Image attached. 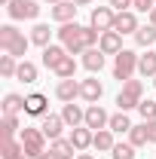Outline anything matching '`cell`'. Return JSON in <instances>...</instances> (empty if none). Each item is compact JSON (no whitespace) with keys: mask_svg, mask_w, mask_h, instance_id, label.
I'll use <instances>...</instances> for the list:
<instances>
[{"mask_svg":"<svg viewBox=\"0 0 156 159\" xmlns=\"http://www.w3.org/2000/svg\"><path fill=\"white\" fill-rule=\"evenodd\" d=\"M58 40H61V46H64L71 55H83L86 49L98 46L101 31H95L92 25H77V21H67V25H61V28H58Z\"/></svg>","mask_w":156,"mask_h":159,"instance_id":"obj_1","label":"cell"},{"mask_svg":"<svg viewBox=\"0 0 156 159\" xmlns=\"http://www.w3.org/2000/svg\"><path fill=\"white\" fill-rule=\"evenodd\" d=\"M28 46H31V37H25L16 25H3V28H0V52L16 55V58H25Z\"/></svg>","mask_w":156,"mask_h":159,"instance_id":"obj_2","label":"cell"},{"mask_svg":"<svg viewBox=\"0 0 156 159\" xmlns=\"http://www.w3.org/2000/svg\"><path fill=\"white\" fill-rule=\"evenodd\" d=\"M141 101H144V83L141 80H126L122 83V92L117 95V107L122 113H129V110H135Z\"/></svg>","mask_w":156,"mask_h":159,"instance_id":"obj_3","label":"cell"},{"mask_svg":"<svg viewBox=\"0 0 156 159\" xmlns=\"http://www.w3.org/2000/svg\"><path fill=\"white\" fill-rule=\"evenodd\" d=\"M19 141H21V147H25V153H28V159H37L40 153H46V135H43V129H34V125H25L21 129V135H19Z\"/></svg>","mask_w":156,"mask_h":159,"instance_id":"obj_4","label":"cell"},{"mask_svg":"<svg viewBox=\"0 0 156 159\" xmlns=\"http://www.w3.org/2000/svg\"><path fill=\"white\" fill-rule=\"evenodd\" d=\"M113 80H119V83H126V80H132V74L138 70V52H132V49H122L119 55H113Z\"/></svg>","mask_w":156,"mask_h":159,"instance_id":"obj_5","label":"cell"},{"mask_svg":"<svg viewBox=\"0 0 156 159\" xmlns=\"http://www.w3.org/2000/svg\"><path fill=\"white\" fill-rule=\"evenodd\" d=\"M6 12H9L12 21H31L40 16V6H37V0H12L6 6Z\"/></svg>","mask_w":156,"mask_h":159,"instance_id":"obj_6","label":"cell"},{"mask_svg":"<svg viewBox=\"0 0 156 159\" xmlns=\"http://www.w3.org/2000/svg\"><path fill=\"white\" fill-rule=\"evenodd\" d=\"M129 144H135V147L156 144V119L141 122V125H132V132H129Z\"/></svg>","mask_w":156,"mask_h":159,"instance_id":"obj_7","label":"cell"},{"mask_svg":"<svg viewBox=\"0 0 156 159\" xmlns=\"http://www.w3.org/2000/svg\"><path fill=\"white\" fill-rule=\"evenodd\" d=\"M113 21H117V12H113V6H95L92 9V16H89V25L95 28V31H113Z\"/></svg>","mask_w":156,"mask_h":159,"instance_id":"obj_8","label":"cell"},{"mask_svg":"<svg viewBox=\"0 0 156 159\" xmlns=\"http://www.w3.org/2000/svg\"><path fill=\"white\" fill-rule=\"evenodd\" d=\"M25 113L43 119L46 113H49V98H46L43 92H31V95H25Z\"/></svg>","mask_w":156,"mask_h":159,"instance_id":"obj_9","label":"cell"},{"mask_svg":"<svg viewBox=\"0 0 156 159\" xmlns=\"http://www.w3.org/2000/svg\"><path fill=\"white\" fill-rule=\"evenodd\" d=\"M86 125H89L92 132H101V129H107V125H110V116H107V110H104L101 104H89V107H86Z\"/></svg>","mask_w":156,"mask_h":159,"instance_id":"obj_10","label":"cell"},{"mask_svg":"<svg viewBox=\"0 0 156 159\" xmlns=\"http://www.w3.org/2000/svg\"><path fill=\"white\" fill-rule=\"evenodd\" d=\"M104 95V86L98 83V77H89V80H80V98L89 101V104H98Z\"/></svg>","mask_w":156,"mask_h":159,"instance_id":"obj_11","label":"cell"},{"mask_svg":"<svg viewBox=\"0 0 156 159\" xmlns=\"http://www.w3.org/2000/svg\"><path fill=\"white\" fill-rule=\"evenodd\" d=\"M98 49H101L104 55H119V52H122V34H117V31H104L101 40H98Z\"/></svg>","mask_w":156,"mask_h":159,"instance_id":"obj_12","label":"cell"},{"mask_svg":"<svg viewBox=\"0 0 156 159\" xmlns=\"http://www.w3.org/2000/svg\"><path fill=\"white\" fill-rule=\"evenodd\" d=\"M71 144L77 147V153H83L86 147H92V141H95V132L89 129V125H77V129H71Z\"/></svg>","mask_w":156,"mask_h":159,"instance_id":"obj_13","label":"cell"},{"mask_svg":"<svg viewBox=\"0 0 156 159\" xmlns=\"http://www.w3.org/2000/svg\"><path fill=\"white\" fill-rule=\"evenodd\" d=\"M77 9H80V6L74 3V0H61V3H55V6L49 9V16H52L55 21H61V25H67V21H74Z\"/></svg>","mask_w":156,"mask_h":159,"instance_id":"obj_14","label":"cell"},{"mask_svg":"<svg viewBox=\"0 0 156 159\" xmlns=\"http://www.w3.org/2000/svg\"><path fill=\"white\" fill-rule=\"evenodd\" d=\"M67 55H71V52H67L61 43H58V46H55V43H49V46L43 49V64H46L49 70H55V67H58V64L67 58Z\"/></svg>","mask_w":156,"mask_h":159,"instance_id":"obj_15","label":"cell"},{"mask_svg":"<svg viewBox=\"0 0 156 159\" xmlns=\"http://www.w3.org/2000/svg\"><path fill=\"white\" fill-rule=\"evenodd\" d=\"M64 125H67V122L61 119V113H58V116H55V113H46V116H43V122H40V129H43V135H46L49 141L61 138V129H64Z\"/></svg>","mask_w":156,"mask_h":159,"instance_id":"obj_16","label":"cell"},{"mask_svg":"<svg viewBox=\"0 0 156 159\" xmlns=\"http://www.w3.org/2000/svg\"><path fill=\"white\" fill-rule=\"evenodd\" d=\"M138 28V16L132 12V9H126V12H117V21H113V31L117 34H135Z\"/></svg>","mask_w":156,"mask_h":159,"instance_id":"obj_17","label":"cell"},{"mask_svg":"<svg viewBox=\"0 0 156 159\" xmlns=\"http://www.w3.org/2000/svg\"><path fill=\"white\" fill-rule=\"evenodd\" d=\"M55 95H58V101L71 104L74 98H80V83H77L74 77H71V80H58V86H55Z\"/></svg>","mask_w":156,"mask_h":159,"instance_id":"obj_18","label":"cell"},{"mask_svg":"<svg viewBox=\"0 0 156 159\" xmlns=\"http://www.w3.org/2000/svg\"><path fill=\"white\" fill-rule=\"evenodd\" d=\"M61 119H64L71 129H77V125H86V110H83V107H77V104L71 101V104H64V107H61Z\"/></svg>","mask_w":156,"mask_h":159,"instance_id":"obj_19","label":"cell"},{"mask_svg":"<svg viewBox=\"0 0 156 159\" xmlns=\"http://www.w3.org/2000/svg\"><path fill=\"white\" fill-rule=\"evenodd\" d=\"M83 67H86L89 74H98V70L104 67V52H101L98 46L86 49V52H83Z\"/></svg>","mask_w":156,"mask_h":159,"instance_id":"obj_20","label":"cell"},{"mask_svg":"<svg viewBox=\"0 0 156 159\" xmlns=\"http://www.w3.org/2000/svg\"><path fill=\"white\" fill-rule=\"evenodd\" d=\"M21 110H25V98L21 95H16V92L3 95V116H19Z\"/></svg>","mask_w":156,"mask_h":159,"instance_id":"obj_21","label":"cell"},{"mask_svg":"<svg viewBox=\"0 0 156 159\" xmlns=\"http://www.w3.org/2000/svg\"><path fill=\"white\" fill-rule=\"evenodd\" d=\"M37 64H34V61H28V58H21L19 61V70H16V80H19V83H37Z\"/></svg>","mask_w":156,"mask_h":159,"instance_id":"obj_22","label":"cell"},{"mask_svg":"<svg viewBox=\"0 0 156 159\" xmlns=\"http://www.w3.org/2000/svg\"><path fill=\"white\" fill-rule=\"evenodd\" d=\"M92 147H95V150H101V153H110V150L117 147V141H113V132H110V129H101V132H95V141H92Z\"/></svg>","mask_w":156,"mask_h":159,"instance_id":"obj_23","label":"cell"},{"mask_svg":"<svg viewBox=\"0 0 156 159\" xmlns=\"http://www.w3.org/2000/svg\"><path fill=\"white\" fill-rule=\"evenodd\" d=\"M138 74L141 77H156V49L153 52H144L138 58Z\"/></svg>","mask_w":156,"mask_h":159,"instance_id":"obj_24","label":"cell"},{"mask_svg":"<svg viewBox=\"0 0 156 159\" xmlns=\"http://www.w3.org/2000/svg\"><path fill=\"white\" fill-rule=\"evenodd\" d=\"M49 150H52V153H55L58 159H74V153H77V147H74L71 141H64V138H55Z\"/></svg>","mask_w":156,"mask_h":159,"instance_id":"obj_25","label":"cell"},{"mask_svg":"<svg viewBox=\"0 0 156 159\" xmlns=\"http://www.w3.org/2000/svg\"><path fill=\"white\" fill-rule=\"evenodd\" d=\"M3 156L0 159H28V153H25V147H21V141H3Z\"/></svg>","mask_w":156,"mask_h":159,"instance_id":"obj_26","label":"cell"},{"mask_svg":"<svg viewBox=\"0 0 156 159\" xmlns=\"http://www.w3.org/2000/svg\"><path fill=\"white\" fill-rule=\"evenodd\" d=\"M135 43H138V46H144V49L153 46V43H156V25H144V28H138V31H135Z\"/></svg>","mask_w":156,"mask_h":159,"instance_id":"obj_27","label":"cell"},{"mask_svg":"<svg viewBox=\"0 0 156 159\" xmlns=\"http://www.w3.org/2000/svg\"><path fill=\"white\" fill-rule=\"evenodd\" d=\"M16 70H19V58L16 55H0V77H6V80H16Z\"/></svg>","mask_w":156,"mask_h":159,"instance_id":"obj_28","label":"cell"},{"mask_svg":"<svg viewBox=\"0 0 156 159\" xmlns=\"http://www.w3.org/2000/svg\"><path fill=\"white\" fill-rule=\"evenodd\" d=\"M49 37H52V31H49V25H34L31 28V43H37V46H49Z\"/></svg>","mask_w":156,"mask_h":159,"instance_id":"obj_29","label":"cell"},{"mask_svg":"<svg viewBox=\"0 0 156 159\" xmlns=\"http://www.w3.org/2000/svg\"><path fill=\"white\" fill-rule=\"evenodd\" d=\"M16 135H21L19 116H3V141H16Z\"/></svg>","mask_w":156,"mask_h":159,"instance_id":"obj_30","label":"cell"},{"mask_svg":"<svg viewBox=\"0 0 156 159\" xmlns=\"http://www.w3.org/2000/svg\"><path fill=\"white\" fill-rule=\"evenodd\" d=\"M74 74H77V61H74V55H67V58L55 67V77H58V80H71Z\"/></svg>","mask_w":156,"mask_h":159,"instance_id":"obj_31","label":"cell"},{"mask_svg":"<svg viewBox=\"0 0 156 159\" xmlns=\"http://www.w3.org/2000/svg\"><path fill=\"white\" fill-rule=\"evenodd\" d=\"M110 132H132V122H129V116L119 110V113H113L110 116V125H107Z\"/></svg>","mask_w":156,"mask_h":159,"instance_id":"obj_32","label":"cell"},{"mask_svg":"<svg viewBox=\"0 0 156 159\" xmlns=\"http://www.w3.org/2000/svg\"><path fill=\"white\" fill-rule=\"evenodd\" d=\"M138 113H141V119H144V122H150V119H156V101H141V104H138Z\"/></svg>","mask_w":156,"mask_h":159,"instance_id":"obj_33","label":"cell"},{"mask_svg":"<svg viewBox=\"0 0 156 159\" xmlns=\"http://www.w3.org/2000/svg\"><path fill=\"white\" fill-rule=\"evenodd\" d=\"M110 156L113 159H135V144H117L110 150Z\"/></svg>","mask_w":156,"mask_h":159,"instance_id":"obj_34","label":"cell"},{"mask_svg":"<svg viewBox=\"0 0 156 159\" xmlns=\"http://www.w3.org/2000/svg\"><path fill=\"white\" fill-rule=\"evenodd\" d=\"M132 6H135L138 12H147V16H150L153 6H156V0H132Z\"/></svg>","mask_w":156,"mask_h":159,"instance_id":"obj_35","label":"cell"},{"mask_svg":"<svg viewBox=\"0 0 156 159\" xmlns=\"http://www.w3.org/2000/svg\"><path fill=\"white\" fill-rule=\"evenodd\" d=\"M110 6H113L117 12H126V9L132 6V0H110Z\"/></svg>","mask_w":156,"mask_h":159,"instance_id":"obj_36","label":"cell"},{"mask_svg":"<svg viewBox=\"0 0 156 159\" xmlns=\"http://www.w3.org/2000/svg\"><path fill=\"white\" fill-rule=\"evenodd\" d=\"M37 159H58V156H55V153H52V150H46V153H40Z\"/></svg>","mask_w":156,"mask_h":159,"instance_id":"obj_37","label":"cell"},{"mask_svg":"<svg viewBox=\"0 0 156 159\" xmlns=\"http://www.w3.org/2000/svg\"><path fill=\"white\" fill-rule=\"evenodd\" d=\"M74 3H77V6H89L92 0H74Z\"/></svg>","mask_w":156,"mask_h":159,"instance_id":"obj_38","label":"cell"},{"mask_svg":"<svg viewBox=\"0 0 156 159\" xmlns=\"http://www.w3.org/2000/svg\"><path fill=\"white\" fill-rule=\"evenodd\" d=\"M150 25H156V6H153V12H150Z\"/></svg>","mask_w":156,"mask_h":159,"instance_id":"obj_39","label":"cell"},{"mask_svg":"<svg viewBox=\"0 0 156 159\" xmlns=\"http://www.w3.org/2000/svg\"><path fill=\"white\" fill-rule=\"evenodd\" d=\"M77 159H95V156H89V153H80V156Z\"/></svg>","mask_w":156,"mask_h":159,"instance_id":"obj_40","label":"cell"},{"mask_svg":"<svg viewBox=\"0 0 156 159\" xmlns=\"http://www.w3.org/2000/svg\"><path fill=\"white\" fill-rule=\"evenodd\" d=\"M0 3H3V6H9V3H12V0H0Z\"/></svg>","mask_w":156,"mask_h":159,"instance_id":"obj_41","label":"cell"},{"mask_svg":"<svg viewBox=\"0 0 156 159\" xmlns=\"http://www.w3.org/2000/svg\"><path fill=\"white\" fill-rule=\"evenodd\" d=\"M46 3H52V6H55V3H61V0H46Z\"/></svg>","mask_w":156,"mask_h":159,"instance_id":"obj_42","label":"cell"},{"mask_svg":"<svg viewBox=\"0 0 156 159\" xmlns=\"http://www.w3.org/2000/svg\"><path fill=\"white\" fill-rule=\"evenodd\" d=\"M153 86H156V77H153Z\"/></svg>","mask_w":156,"mask_h":159,"instance_id":"obj_43","label":"cell"}]
</instances>
